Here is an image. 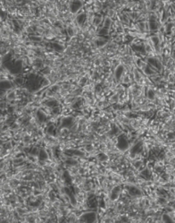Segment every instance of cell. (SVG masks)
<instances>
[{
  "label": "cell",
  "mask_w": 175,
  "mask_h": 223,
  "mask_svg": "<svg viewBox=\"0 0 175 223\" xmlns=\"http://www.w3.org/2000/svg\"><path fill=\"white\" fill-rule=\"evenodd\" d=\"M98 221V212L95 211L84 212L79 216V221L80 222L95 223Z\"/></svg>",
  "instance_id": "1"
},
{
  "label": "cell",
  "mask_w": 175,
  "mask_h": 223,
  "mask_svg": "<svg viewBox=\"0 0 175 223\" xmlns=\"http://www.w3.org/2000/svg\"><path fill=\"white\" fill-rule=\"evenodd\" d=\"M116 147L120 150H126L130 148V140L124 134L118 135L116 137Z\"/></svg>",
  "instance_id": "2"
},
{
  "label": "cell",
  "mask_w": 175,
  "mask_h": 223,
  "mask_svg": "<svg viewBox=\"0 0 175 223\" xmlns=\"http://www.w3.org/2000/svg\"><path fill=\"white\" fill-rule=\"evenodd\" d=\"M144 143L142 141H136L133 143L132 146L131 147L130 150V155L131 158H135L136 156L140 155L142 153L144 150Z\"/></svg>",
  "instance_id": "3"
},
{
  "label": "cell",
  "mask_w": 175,
  "mask_h": 223,
  "mask_svg": "<svg viewBox=\"0 0 175 223\" xmlns=\"http://www.w3.org/2000/svg\"><path fill=\"white\" fill-rule=\"evenodd\" d=\"M75 125V119L73 116H65L60 122V129H71Z\"/></svg>",
  "instance_id": "4"
},
{
  "label": "cell",
  "mask_w": 175,
  "mask_h": 223,
  "mask_svg": "<svg viewBox=\"0 0 175 223\" xmlns=\"http://www.w3.org/2000/svg\"><path fill=\"white\" fill-rule=\"evenodd\" d=\"M127 192L132 198H139L143 194V191L140 186L135 185H131L127 186Z\"/></svg>",
  "instance_id": "5"
},
{
  "label": "cell",
  "mask_w": 175,
  "mask_h": 223,
  "mask_svg": "<svg viewBox=\"0 0 175 223\" xmlns=\"http://www.w3.org/2000/svg\"><path fill=\"white\" fill-rule=\"evenodd\" d=\"M121 192H122V187L120 186H114L109 192V200L112 201V202H115L119 199L120 197V194H121Z\"/></svg>",
  "instance_id": "6"
},
{
  "label": "cell",
  "mask_w": 175,
  "mask_h": 223,
  "mask_svg": "<svg viewBox=\"0 0 175 223\" xmlns=\"http://www.w3.org/2000/svg\"><path fill=\"white\" fill-rule=\"evenodd\" d=\"M125 72H126V68H125L124 65H118L114 69V73H113L114 79L117 82H121L123 75L125 74Z\"/></svg>",
  "instance_id": "7"
},
{
  "label": "cell",
  "mask_w": 175,
  "mask_h": 223,
  "mask_svg": "<svg viewBox=\"0 0 175 223\" xmlns=\"http://www.w3.org/2000/svg\"><path fill=\"white\" fill-rule=\"evenodd\" d=\"M82 6H83L82 1L74 0V1L70 2V4H69V10H70L71 14H77V13L81 9Z\"/></svg>",
  "instance_id": "8"
},
{
  "label": "cell",
  "mask_w": 175,
  "mask_h": 223,
  "mask_svg": "<svg viewBox=\"0 0 175 223\" xmlns=\"http://www.w3.org/2000/svg\"><path fill=\"white\" fill-rule=\"evenodd\" d=\"M75 21H76V23L79 27L82 28L84 27V25L87 23V21H88V15L86 13H80V14H78L76 15V18H75Z\"/></svg>",
  "instance_id": "9"
},
{
  "label": "cell",
  "mask_w": 175,
  "mask_h": 223,
  "mask_svg": "<svg viewBox=\"0 0 175 223\" xmlns=\"http://www.w3.org/2000/svg\"><path fill=\"white\" fill-rule=\"evenodd\" d=\"M36 118H37L38 123L43 124V123H46L47 121V115L46 112H44L43 110H38L36 111Z\"/></svg>",
  "instance_id": "10"
},
{
  "label": "cell",
  "mask_w": 175,
  "mask_h": 223,
  "mask_svg": "<svg viewBox=\"0 0 175 223\" xmlns=\"http://www.w3.org/2000/svg\"><path fill=\"white\" fill-rule=\"evenodd\" d=\"M136 28L138 31H140V33H146V32H149V26H148V23L145 22V21H140L137 23L136 24Z\"/></svg>",
  "instance_id": "11"
},
{
  "label": "cell",
  "mask_w": 175,
  "mask_h": 223,
  "mask_svg": "<svg viewBox=\"0 0 175 223\" xmlns=\"http://www.w3.org/2000/svg\"><path fill=\"white\" fill-rule=\"evenodd\" d=\"M48 159H49V155H48V153L47 151V149L40 148L38 156V160L40 162H46Z\"/></svg>",
  "instance_id": "12"
},
{
  "label": "cell",
  "mask_w": 175,
  "mask_h": 223,
  "mask_svg": "<svg viewBox=\"0 0 175 223\" xmlns=\"http://www.w3.org/2000/svg\"><path fill=\"white\" fill-rule=\"evenodd\" d=\"M132 76H133V80H135V82L139 84L144 81L143 76L140 72V69L138 68H132Z\"/></svg>",
  "instance_id": "13"
},
{
  "label": "cell",
  "mask_w": 175,
  "mask_h": 223,
  "mask_svg": "<svg viewBox=\"0 0 175 223\" xmlns=\"http://www.w3.org/2000/svg\"><path fill=\"white\" fill-rule=\"evenodd\" d=\"M44 105L46 106V107H47L48 109H55V108H56V107H58L59 106V102H58V101L56 100V99H48V100H47V101L46 102H44Z\"/></svg>",
  "instance_id": "14"
},
{
  "label": "cell",
  "mask_w": 175,
  "mask_h": 223,
  "mask_svg": "<svg viewBox=\"0 0 175 223\" xmlns=\"http://www.w3.org/2000/svg\"><path fill=\"white\" fill-rule=\"evenodd\" d=\"M14 87V83L9 80H2L1 81V90L4 91H10Z\"/></svg>",
  "instance_id": "15"
},
{
  "label": "cell",
  "mask_w": 175,
  "mask_h": 223,
  "mask_svg": "<svg viewBox=\"0 0 175 223\" xmlns=\"http://www.w3.org/2000/svg\"><path fill=\"white\" fill-rule=\"evenodd\" d=\"M145 95L148 101H155L156 99V92L152 88H147V90L145 92Z\"/></svg>",
  "instance_id": "16"
},
{
  "label": "cell",
  "mask_w": 175,
  "mask_h": 223,
  "mask_svg": "<svg viewBox=\"0 0 175 223\" xmlns=\"http://www.w3.org/2000/svg\"><path fill=\"white\" fill-rule=\"evenodd\" d=\"M107 43H108V39L105 37H100V36H98V37L95 39V44H96L97 48H102L105 45H106Z\"/></svg>",
  "instance_id": "17"
},
{
  "label": "cell",
  "mask_w": 175,
  "mask_h": 223,
  "mask_svg": "<svg viewBox=\"0 0 175 223\" xmlns=\"http://www.w3.org/2000/svg\"><path fill=\"white\" fill-rule=\"evenodd\" d=\"M155 202L157 203V204L160 207H165L166 205L169 204V201L167 200V198L165 196H158L155 200Z\"/></svg>",
  "instance_id": "18"
},
{
  "label": "cell",
  "mask_w": 175,
  "mask_h": 223,
  "mask_svg": "<svg viewBox=\"0 0 175 223\" xmlns=\"http://www.w3.org/2000/svg\"><path fill=\"white\" fill-rule=\"evenodd\" d=\"M103 21H104L103 16L100 15L99 14H96V15L93 17V19H92V23H93V25H94L95 27H98V25H100V24L103 23Z\"/></svg>",
  "instance_id": "19"
},
{
  "label": "cell",
  "mask_w": 175,
  "mask_h": 223,
  "mask_svg": "<svg viewBox=\"0 0 175 223\" xmlns=\"http://www.w3.org/2000/svg\"><path fill=\"white\" fill-rule=\"evenodd\" d=\"M5 97H6V100H7V101H15V100H16L17 95H16V92H15L14 91L10 90V91H7V93H6Z\"/></svg>",
  "instance_id": "20"
},
{
  "label": "cell",
  "mask_w": 175,
  "mask_h": 223,
  "mask_svg": "<svg viewBox=\"0 0 175 223\" xmlns=\"http://www.w3.org/2000/svg\"><path fill=\"white\" fill-rule=\"evenodd\" d=\"M120 18H121V22L125 23L126 25H131V20H130V17L128 16L127 14L123 13V14H120Z\"/></svg>",
  "instance_id": "21"
},
{
  "label": "cell",
  "mask_w": 175,
  "mask_h": 223,
  "mask_svg": "<svg viewBox=\"0 0 175 223\" xmlns=\"http://www.w3.org/2000/svg\"><path fill=\"white\" fill-rule=\"evenodd\" d=\"M47 133L48 135L50 136H55L56 135V127L52 124V125H49L47 128Z\"/></svg>",
  "instance_id": "22"
},
{
  "label": "cell",
  "mask_w": 175,
  "mask_h": 223,
  "mask_svg": "<svg viewBox=\"0 0 175 223\" xmlns=\"http://www.w3.org/2000/svg\"><path fill=\"white\" fill-rule=\"evenodd\" d=\"M162 222H165V223L174 222V221H173V217H172L169 213L164 212V213H163V214H162Z\"/></svg>",
  "instance_id": "23"
},
{
  "label": "cell",
  "mask_w": 175,
  "mask_h": 223,
  "mask_svg": "<svg viewBox=\"0 0 175 223\" xmlns=\"http://www.w3.org/2000/svg\"><path fill=\"white\" fill-rule=\"evenodd\" d=\"M112 25H113V20H112V18H110L108 16H105V18H104V21H103V27H105L106 29H109L110 30V28L112 27Z\"/></svg>",
  "instance_id": "24"
},
{
  "label": "cell",
  "mask_w": 175,
  "mask_h": 223,
  "mask_svg": "<svg viewBox=\"0 0 175 223\" xmlns=\"http://www.w3.org/2000/svg\"><path fill=\"white\" fill-rule=\"evenodd\" d=\"M51 47H52V48L55 51H57V52H62L64 50V47L59 42H53V43H51Z\"/></svg>",
  "instance_id": "25"
},
{
  "label": "cell",
  "mask_w": 175,
  "mask_h": 223,
  "mask_svg": "<svg viewBox=\"0 0 175 223\" xmlns=\"http://www.w3.org/2000/svg\"><path fill=\"white\" fill-rule=\"evenodd\" d=\"M29 39L34 43H39L43 40V38L40 35H36V34H32L29 36Z\"/></svg>",
  "instance_id": "26"
},
{
  "label": "cell",
  "mask_w": 175,
  "mask_h": 223,
  "mask_svg": "<svg viewBox=\"0 0 175 223\" xmlns=\"http://www.w3.org/2000/svg\"><path fill=\"white\" fill-rule=\"evenodd\" d=\"M109 33H110V30H109V29H106V28L102 26V27L98 30V35L100 36V37H105V36H107V35L109 34Z\"/></svg>",
  "instance_id": "27"
},
{
  "label": "cell",
  "mask_w": 175,
  "mask_h": 223,
  "mask_svg": "<svg viewBox=\"0 0 175 223\" xmlns=\"http://www.w3.org/2000/svg\"><path fill=\"white\" fill-rule=\"evenodd\" d=\"M119 98H120V94H118V93L113 94V95L109 98V103H110V104H114V103L118 102V101H119Z\"/></svg>",
  "instance_id": "28"
},
{
  "label": "cell",
  "mask_w": 175,
  "mask_h": 223,
  "mask_svg": "<svg viewBox=\"0 0 175 223\" xmlns=\"http://www.w3.org/2000/svg\"><path fill=\"white\" fill-rule=\"evenodd\" d=\"M66 33H67V35H68L69 37L72 38L74 37L75 34H76V30H75V28L72 27V26H68V27L66 28Z\"/></svg>",
  "instance_id": "29"
},
{
  "label": "cell",
  "mask_w": 175,
  "mask_h": 223,
  "mask_svg": "<svg viewBox=\"0 0 175 223\" xmlns=\"http://www.w3.org/2000/svg\"><path fill=\"white\" fill-rule=\"evenodd\" d=\"M39 150H40V148L37 147V146H33V147H32V148L30 149L29 154L30 155H32V156H35V157H38V153H39Z\"/></svg>",
  "instance_id": "30"
},
{
  "label": "cell",
  "mask_w": 175,
  "mask_h": 223,
  "mask_svg": "<svg viewBox=\"0 0 175 223\" xmlns=\"http://www.w3.org/2000/svg\"><path fill=\"white\" fill-rule=\"evenodd\" d=\"M142 166H143V161H142V160H135V161L133 162V168H134L135 169H137V170L141 169Z\"/></svg>",
  "instance_id": "31"
},
{
  "label": "cell",
  "mask_w": 175,
  "mask_h": 223,
  "mask_svg": "<svg viewBox=\"0 0 175 223\" xmlns=\"http://www.w3.org/2000/svg\"><path fill=\"white\" fill-rule=\"evenodd\" d=\"M97 157H98V160L99 161H106L108 160V156L105 153H104V151L103 152H99Z\"/></svg>",
  "instance_id": "32"
},
{
  "label": "cell",
  "mask_w": 175,
  "mask_h": 223,
  "mask_svg": "<svg viewBox=\"0 0 175 223\" xmlns=\"http://www.w3.org/2000/svg\"><path fill=\"white\" fill-rule=\"evenodd\" d=\"M122 83H124V84H129V83H131V76L129 75V74H124L123 75V77H122V81H121Z\"/></svg>",
  "instance_id": "33"
},
{
  "label": "cell",
  "mask_w": 175,
  "mask_h": 223,
  "mask_svg": "<svg viewBox=\"0 0 175 223\" xmlns=\"http://www.w3.org/2000/svg\"><path fill=\"white\" fill-rule=\"evenodd\" d=\"M23 161H24V159H23V157L15 158V159L13 160V163H14V165H18V166L22 165V164L23 163Z\"/></svg>",
  "instance_id": "34"
},
{
  "label": "cell",
  "mask_w": 175,
  "mask_h": 223,
  "mask_svg": "<svg viewBox=\"0 0 175 223\" xmlns=\"http://www.w3.org/2000/svg\"><path fill=\"white\" fill-rule=\"evenodd\" d=\"M107 15L106 16H108V17H110V18H113V16H114V14H115V11L113 9V8H109L108 10H107V14H106Z\"/></svg>",
  "instance_id": "35"
},
{
  "label": "cell",
  "mask_w": 175,
  "mask_h": 223,
  "mask_svg": "<svg viewBox=\"0 0 175 223\" xmlns=\"http://www.w3.org/2000/svg\"><path fill=\"white\" fill-rule=\"evenodd\" d=\"M14 83L16 84V85H22L23 82H24V80L23 79V78H20V77H16L14 80Z\"/></svg>",
  "instance_id": "36"
},
{
  "label": "cell",
  "mask_w": 175,
  "mask_h": 223,
  "mask_svg": "<svg viewBox=\"0 0 175 223\" xmlns=\"http://www.w3.org/2000/svg\"><path fill=\"white\" fill-rule=\"evenodd\" d=\"M102 90H103V87L100 84H97L95 86V91H96V93H100L102 91Z\"/></svg>",
  "instance_id": "37"
},
{
  "label": "cell",
  "mask_w": 175,
  "mask_h": 223,
  "mask_svg": "<svg viewBox=\"0 0 175 223\" xmlns=\"http://www.w3.org/2000/svg\"><path fill=\"white\" fill-rule=\"evenodd\" d=\"M23 143L29 144V143L31 142V140H32V137H31L30 135H25V136H23Z\"/></svg>",
  "instance_id": "38"
},
{
  "label": "cell",
  "mask_w": 175,
  "mask_h": 223,
  "mask_svg": "<svg viewBox=\"0 0 175 223\" xmlns=\"http://www.w3.org/2000/svg\"><path fill=\"white\" fill-rule=\"evenodd\" d=\"M88 82V79L86 77H82L80 81V85H85Z\"/></svg>",
  "instance_id": "39"
},
{
  "label": "cell",
  "mask_w": 175,
  "mask_h": 223,
  "mask_svg": "<svg viewBox=\"0 0 175 223\" xmlns=\"http://www.w3.org/2000/svg\"><path fill=\"white\" fill-rule=\"evenodd\" d=\"M57 217H60V216H57ZM63 217H65V216H64V215H62V216H61V218H63ZM64 221V220H63V219H58V221Z\"/></svg>",
  "instance_id": "40"
},
{
  "label": "cell",
  "mask_w": 175,
  "mask_h": 223,
  "mask_svg": "<svg viewBox=\"0 0 175 223\" xmlns=\"http://www.w3.org/2000/svg\"><path fill=\"white\" fill-rule=\"evenodd\" d=\"M173 83H174V85H175V78H174V82H173Z\"/></svg>",
  "instance_id": "41"
},
{
  "label": "cell",
  "mask_w": 175,
  "mask_h": 223,
  "mask_svg": "<svg viewBox=\"0 0 175 223\" xmlns=\"http://www.w3.org/2000/svg\"><path fill=\"white\" fill-rule=\"evenodd\" d=\"M174 152H175V149H174Z\"/></svg>",
  "instance_id": "42"
}]
</instances>
